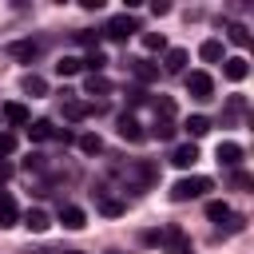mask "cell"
I'll use <instances>...</instances> for the list:
<instances>
[{
  "mask_svg": "<svg viewBox=\"0 0 254 254\" xmlns=\"http://www.w3.org/2000/svg\"><path fill=\"white\" fill-rule=\"evenodd\" d=\"M210 187H214V183H210L206 175H187V179H179V183L171 187V198H175V202H190V198H202Z\"/></svg>",
  "mask_w": 254,
  "mask_h": 254,
  "instance_id": "cell-1",
  "label": "cell"
},
{
  "mask_svg": "<svg viewBox=\"0 0 254 254\" xmlns=\"http://www.w3.org/2000/svg\"><path fill=\"white\" fill-rule=\"evenodd\" d=\"M131 32H139V24H135V16H127V12H123V16H111L107 28H103V36H107V40H119V44L131 40Z\"/></svg>",
  "mask_w": 254,
  "mask_h": 254,
  "instance_id": "cell-2",
  "label": "cell"
},
{
  "mask_svg": "<svg viewBox=\"0 0 254 254\" xmlns=\"http://www.w3.org/2000/svg\"><path fill=\"white\" fill-rule=\"evenodd\" d=\"M187 91H190L194 99H210V95H214V79H210L206 71H190V75H187Z\"/></svg>",
  "mask_w": 254,
  "mask_h": 254,
  "instance_id": "cell-3",
  "label": "cell"
},
{
  "mask_svg": "<svg viewBox=\"0 0 254 254\" xmlns=\"http://www.w3.org/2000/svg\"><path fill=\"white\" fill-rule=\"evenodd\" d=\"M163 246H167V254H190V238L183 234V226H167L163 230Z\"/></svg>",
  "mask_w": 254,
  "mask_h": 254,
  "instance_id": "cell-4",
  "label": "cell"
},
{
  "mask_svg": "<svg viewBox=\"0 0 254 254\" xmlns=\"http://www.w3.org/2000/svg\"><path fill=\"white\" fill-rule=\"evenodd\" d=\"M0 119H4V123H12V127H28V123H32V115H28V107H24V103H4Z\"/></svg>",
  "mask_w": 254,
  "mask_h": 254,
  "instance_id": "cell-5",
  "label": "cell"
},
{
  "mask_svg": "<svg viewBox=\"0 0 254 254\" xmlns=\"http://www.w3.org/2000/svg\"><path fill=\"white\" fill-rule=\"evenodd\" d=\"M131 75H135L139 83H155V79H159V64H151V60H131Z\"/></svg>",
  "mask_w": 254,
  "mask_h": 254,
  "instance_id": "cell-6",
  "label": "cell"
},
{
  "mask_svg": "<svg viewBox=\"0 0 254 254\" xmlns=\"http://www.w3.org/2000/svg\"><path fill=\"white\" fill-rule=\"evenodd\" d=\"M8 52H12L16 60H24V64H28V60H36V56H40V40H16V44H8Z\"/></svg>",
  "mask_w": 254,
  "mask_h": 254,
  "instance_id": "cell-7",
  "label": "cell"
},
{
  "mask_svg": "<svg viewBox=\"0 0 254 254\" xmlns=\"http://www.w3.org/2000/svg\"><path fill=\"white\" fill-rule=\"evenodd\" d=\"M119 135H123L127 143H139V139H143L147 131L139 127V119H135V115H119Z\"/></svg>",
  "mask_w": 254,
  "mask_h": 254,
  "instance_id": "cell-8",
  "label": "cell"
},
{
  "mask_svg": "<svg viewBox=\"0 0 254 254\" xmlns=\"http://www.w3.org/2000/svg\"><path fill=\"white\" fill-rule=\"evenodd\" d=\"M218 163L230 167V171H238V163H242V147H238V143H218Z\"/></svg>",
  "mask_w": 254,
  "mask_h": 254,
  "instance_id": "cell-9",
  "label": "cell"
},
{
  "mask_svg": "<svg viewBox=\"0 0 254 254\" xmlns=\"http://www.w3.org/2000/svg\"><path fill=\"white\" fill-rule=\"evenodd\" d=\"M171 163H175V167H183V171H187V167H194V163H198V147H194V143H183V147H175Z\"/></svg>",
  "mask_w": 254,
  "mask_h": 254,
  "instance_id": "cell-10",
  "label": "cell"
},
{
  "mask_svg": "<svg viewBox=\"0 0 254 254\" xmlns=\"http://www.w3.org/2000/svg\"><path fill=\"white\" fill-rule=\"evenodd\" d=\"M127 179H131V183H143V187H147V183H155V179H159V167H155V163H135V167L127 171Z\"/></svg>",
  "mask_w": 254,
  "mask_h": 254,
  "instance_id": "cell-11",
  "label": "cell"
},
{
  "mask_svg": "<svg viewBox=\"0 0 254 254\" xmlns=\"http://www.w3.org/2000/svg\"><path fill=\"white\" fill-rule=\"evenodd\" d=\"M20 222V210H16V198L0 190V226H16Z\"/></svg>",
  "mask_w": 254,
  "mask_h": 254,
  "instance_id": "cell-12",
  "label": "cell"
},
{
  "mask_svg": "<svg viewBox=\"0 0 254 254\" xmlns=\"http://www.w3.org/2000/svg\"><path fill=\"white\" fill-rule=\"evenodd\" d=\"M222 71H226V79H234V83L250 75V67H246V60H242V56H230V60H222Z\"/></svg>",
  "mask_w": 254,
  "mask_h": 254,
  "instance_id": "cell-13",
  "label": "cell"
},
{
  "mask_svg": "<svg viewBox=\"0 0 254 254\" xmlns=\"http://www.w3.org/2000/svg\"><path fill=\"white\" fill-rule=\"evenodd\" d=\"M91 111H99V103H83V99H64V115H67V119H83V115H91Z\"/></svg>",
  "mask_w": 254,
  "mask_h": 254,
  "instance_id": "cell-14",
  "label": "cell"
},
{
  "mask_svg": "<svg viewBox=\"0 0 254 254\" xmlns=\"http://www.w3.org/2000/svg\"><path fill=\"white\" fill-rule=\"evenodd\" d=\"M28 139H32V143L56 139V123H48V119H36V123H28Z\"/></svg>",
  "mask_w": 254,
  "mask_h": 254,
  "instance_id": "cell-15",
  "label": "cell"
},
{
  "mask_svg": "<svg viewBox=\"0 0 254 254\" xmlns=\"http://www.w3.org/2000/svg\"><path fill=\"white\" fill-rule=\"evenodd\" d=\"M60 222H64L67 230H83V222H87V214H83L79 206H71V202H67V206L60 210Z\"/></svg>",
  "mask_w": 254,
  "mask_h": 254,
  "instance_id": "cell-16",
  "label": "cell"
},
{
  "mask_svg": "<svg viewBox=\"0 0 254 254\" xmlns=\"http://www.w3.org/2000/svg\"><path fill=\"white\" fill-rule=\"evenodd\" d=\"M24 226L40 234V230H48V226H52V218H48V210H40V206H32V210H24Z\"/></svg>",
  "mask_w": 254,
  "mask_h": 254,
  "instance_id": "cell-17",
  "label": "cell"
},
{
  "mask_svg": "<svg viewBox=\"0 0 254 254\" xmlns=\"http://www.w3.org/2000/svg\"><path fill=\"white\" fill-rule=\"evenodd\" d=\"M183 127H187L190 139H202V135L210 131V119H206V115H190V119H183Z\"/></svg>",
  "mask_w": 254,
  "mask_h": 254,
  "instance_id": "cell-18",
  "label": "cell"
},
{
  "mask_svg": "<svg viewBox=\"0 0 254 254\" xmlns=\"http://www.w3.org/2000/svg\"><path fill=\"white\" fill-rule=\"evenodd\" d=\"M151 135H155V139H171V135H175V119H171V115H155Z\"/></svg>",
  "mask_w": 254,
  "mask_h": 254,
  "instance_id": "cell-19",
  "label": "cell"
},
{
  "mask_svg": "<svg viewBox=\"0 0 254 254\" xmlns=\"http://www.w3.org/2000/svg\"><path fill=\"white\" fill-rule=\"evenodd\" d=\"M198 56H202L206 64H218V60H222V40H202Z\"/></svg>",
  "mask_w": 254,
  "mask_h": 254,
  "instance_id": "cell-20",
  "label": "cell"
},
{
  "mask_svg": "<svg viewBox=\"0 0 254 254\" xmlns=\"http://www.w3.org/2000/svg\"><path fill=\"white\" fill-rule=\"evenodd\" d=\"M163 67H167V71H183V67H187V52H183V48H167Z\"/></svg>",
  "mask_w": 254,
  "mask_h": 254,
  "instance_id": "cell-21",
  "label": "cell"
},
{
  "mask_svg": "<svg viewBox=\"0 0 254 254\" xmlns=\"http://www.w3.org/2000/svg\"><path fill=\"white\" fill-rule=\"evenodd\" d=\"M24 91H28V95H48V79L36 75V71H28V75H24Z\"/></svg>",
  "mask_w": 254,
  "mask_h": 254,
  "instance_id": "cell-22",
  "label": "cell"
},
{
  "mask_svg": "<svg viewBox=\"0 0 254 254\" xmlns=\"http://www.w3.org/2000/svg\"><path fill=\"white\" fill-rule=\"evenodd\" d=\"M75 143H79V151H83V155H99V151H103V139H99L95 131H87V135H79Z\"/></svg>",
  "mask_w": 254,
  "mask_h": 254,
  "instance_id": "cell-23",
  "label": "cell"
},
{
  "mask_svg": "<svg viewBox=\"0 0 254 254\" xmlns=\"http://www.w3.org/2000/svg\"><path fill=\"white\" fill-rule=\"evenodd\" d=\"M56 71H60V75H75V71H83V60H79V56H60Z\"/></svg>",
  "mask_w": 254,
  "mask_h": 254,
  "instance_id": "cell-24",
  "label": "cell"
},
{
  "mask_svg": "<svg viewBox=\"0 0 254 254\" xmlns=\"http://www.w3.org/2000/svg\"><path fill=\"white\" fill-rule=\"evenodd\" d=\"M83 91H87V95H107V91H111V83H107V75H87Z\"/></svg>",
  "mask_w": 254,
  "mask_h": 254,
  "instance_id": "cell-25",
  "label": "cell"
},
{
  "mask_svg": "<svg viewBox=\"0 0 254 254\" xmlns=\"http://www.w3.org/2000/svg\"><path fill=\"white\" fill-rule=\"evenodd\" d=\"M206 218H210V222H218V226H222V222H226V218H230V206H226V202H218V198H214V202H206Z\"/></svg>",
  "mask_w": 254,
  "mask_h": 254,
  "instance_id": "cell-26",
  "label": "cell"
},
{
  "mask_svg": "<svg viewBox=\"0 0 254 254\" xmlns=\"http://www.w3.org/2000/svg\"><path fill=\"white\" fill-rule=\"evenodd\" d=\"M226 36H230V44H238V48H246V44H250L246 24H226Z\"/></svg>",
  "mask_w": 254,
  "mask_h": 254,
  "instance_id": "cell-27",
  "label": "cell"
},
{
  "mask_svg": "<svg viewBox=\"0 0 254 254\" xmlns=\"http://www.w3.org/2000/svg\"><path fill=\"white\" fill-rule=\"evenodd\" d=\"M143 48H147V52H167L163 32H143Z\"/></svg>",
  "mask_w": 254,
  "mask_h": 254,
  "instance_id": "cell-28",
  "label": "cell"
},
{
  "mask_svg": "<svg viewBox=\"0 0 254 254\" xmlns=\"http://www.w3.org/2000/svg\"><path fill=\"white\" fill-rule=\"evenodd\" d=\"M103 64H107V56H103V52H91V56L83 60V67H87L91 75H99V71H103Z\"/></svg>",
  "mask_w": 254,
  "mask_h": 254,
  "instance_id": "cell-29",
  "label": "cell"
},
{
  "mask_svg": "<svg viewBox=\"0 0 254 254\" xmlns=\"http://www.w3.org/2000/svg\"><path fill=\"white\" fill-rule=\"evenodd\" d=\"M99 210L115 218V214H123V210H127V202H119V198H99Z\"/></svg>",
  "mask_w": 254,
  "mask_h": 254,
  "instance_id": "cell-30",
  "label": "cell"
},
{
  "mask_svg": "<svg viewBox=\"0 0 254 254\" xmlns=\"http://www.w3.org/2000/svg\"><path fill=\"white\" fill-rule=\"evenodd\" d=\"M75 40H79L83 48H91V52H99V32H95V36H91V32H79Z\"/></svg>",
  "mask_w": 254,
  "mask_h": 254,
  "instance_id": "cell-31",
  "label": "cell"
},
{
  "mask_svg": "<svg viewBox=\"0 0 254 254\" xmlns=\"http://www.w3.org/2000/svg\"><path fill=\"white\" fill-rule=\"evenodd\" d=\"M12 151H16V135L0 131V155H12Z\"/></svg>",
  "mask_w": 254,
  "mask_h": 254,
  "instance_id": "cell-32",
  "label": "cell"
},
{
  "mask_svg": "<svg viewBox=\"0 0 254 254\" xmlns=\"http://www.w3.org/2000/svg\"><path fill=\"white\" fill-rule=\"evenodd\" d=\"M151 12H155V16H167V12H171V4H167V0H155V4H151Z\"/></svg>",
  "mask_w": 254,
  "mask_h": 254,
  "instance_id": "cell-33",
  "label": "cell"
},
{
  "mask_svg": "<svg viewBox=\"0 0 254 254\" xmlns=\"http://www.w3.org/2000/svg\"><path fill=\"white\" fill-rule=\"evenodd\" d=\"M234 187H242V190H246V187H250V175H246V171H234Z\"/></svg>",
  "mask_w": 254,
  "mask_h": 254,
  "instance_id": "cell-34",
  "label": "cell"
},
{
  "mask_svg": "<svg viewBox=\"0 0 254 254\" xmlns=\"http://www.w3.org/2000/svg\"><path fill=\"white\" fill-rule=\"evenodd\" d=\"M4 179H12V167H8V163H0V183H4Z\"/></svg>",
  "mask_w": 254,
  "mask_h": 254,
  "instance_id": "cell-35",
  "label": "cell"
},
{
  "mask_svg": "<svg viewBox=\"0 0 254 254\" xmlns=\"http://www.w3.org/2000/svg\"><path fill=\"white\" fill-rule=\"evenodd\" d=\"M71 254H79V250H71Z\"/></svg>",
  "mask_w": 254,
  "mask_h": 254,
  "instance_id": "cell-36",
  "label": "cell"
}]
</instances>
